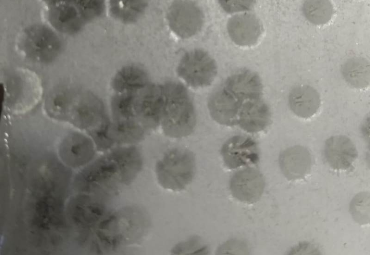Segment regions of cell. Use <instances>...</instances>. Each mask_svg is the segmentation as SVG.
I'll list each match as a JSON object with an SVG mask.
<instances>
[{"mask_svg":"<svg viewBox=\"0 0 370 255\" xmlns=\"http://www.w3.org/2000/svg\"><path fill=\"white\" fill-rule=\"evenodd\" d=\"M167 21L171 31L178 37L186 39L198 34L204 23L202 9L191 0H175L169 6Z\"/></svg>","mask_w":370,"mask_h":255,"instance_id":"8992f818","label":"cell"},{"mask_svg":"<svg viewBox=\"0 0 370 255\" xmlns=\"http://www.w3.org/2000/svg\"><path fill=\"white\" fill-rule=\"evenodd\" d=\"M195 159L188 149L176 147L167 151L157 161L155 173L159 184L173 191L185 189L192 181Z\"/></svg>","mask_w":370,"mask_h":255,"instance_id":"7a4b0ae2","label":"cell"},{"mask_svg":"<svg viewBox=\"0 0 370 255\" xmlns=\"http://www.w3.org/2000/svg\"><path fill=\"white\" fill-rule=\"evenodd\" d=\"M46 3L52 6L60 3L69 1L70 0H43Z\"/></svg>","mask_w":370,"mask_h":255,"instance_id":"d4e9b609","label":"cell"},{"mask_svg":"<svg viewBox=\"0 0 370 255\" xmlns=\"http://www.w3.org/2000/svg\"><path fill=\"white\" fill-rule=\"evenodd\" d=\"M227 34L235 44L250 46L256 44L263 32L259 19L249 11L232 14L226 23Z\"/></svg>","mask_w":370,"mask_h":255,"instance_id":"ba28073f","label":"cell"},{"mask_svg":"<svg viewBox=\"0 0 370 255\" xmlns=\"http://www.w3.org/2000/svg\"><path fill=\"white\" fill-rule=\"evenodd\" d=\"M318 92L312 87L301 85L294 87L288 97L291 111L299 117L307 119L313 116L320 106Z\"/></svg>","mask_w":370,"mask_h":255,"instance_id":"e0dca14e","label":"cell"},{"mask_svg":"<svg viewBox=\"0 0 370 255\" xmlns=\"http://www.w3.org/2000/svg\"><path fill=\"white\" fill-rule=\"evenodd\" d=\"M217 1L224 11L232 15L250 11L253 7L255 0H217Z\"/></svg>","mask_w":370,"mask_h":255,"instance_id":"cb8c5ba5","label":"cell"},{"mask_svg":"<svg viewBox=\"0 0 370 255\" xmlns=\"http://www.w3.org/2000/svg\"><path fill=\"white\" fill-rule=\"evenodd\" d=\"M229 185L235 198L243 202L252 203L261 196L265 181L257 169L248 167L235 172L230 179Z\"/></svg>","mask_w":370,"mask_h":255,"instance_id":"30bf717a","label":"cell"},{"mask_svg":"<svg viewBox=\"0 0 370 255\" xmlns=\"http://www.w3.org/2000/svg\"><path fill=\"white\" fill-rule=\"evenodd\" d=\"M350 208L352 216L357 222L363 224L369 223V193L363 192L356 195L351 202Z\"/></svg>","mask_w":370,"mask_h":255,"instance_id":"603a6c76","label":"cell"},{"mask_svg":"<svg viewBox=\"0 0 370 255\" xmlns=\"http://www.w3.org/2000/svg\"><path fill=\"white\" fill-rule=\"evenodd\" d=\"M244 101L234 95L223 85L211 94L208 109L212 118L225 126L237 124L238 115Z\"/></svg>","mask_w":370,"mask_h":255,"instance_id":"8fae6325","label":"cell"},{"mask_svg":"<svg viewBox=\"0 0 370 255\" xmlns=\"http://www.w3.org/2000/svg\"><path fill=\"white\" fill-rule=\"evenodd\" d=\"M301 9L306 20L316 26L327 24L334 14L331 0H303Z\"/></svg>","mask_w":370,"mask_h":255,"instance_id":"ffe728a7","label":"cell"},{"mask_svg":"<svg viewBox=\"0 0 370 255\" xmlns=\"http://www.w3.org/2000/svg\"><path fill=\"white\" fill-rule=\"evenodd\" d=\"M149 84L146 71L134 64L121 68L115 74L112 86L116 93L137 91Z\"/></svg>","mask_w":370,"mask_h":255,"instance_id":"ac0fdd59","label":"cell"},{"mask_svg":"<svg viewBox=\"0 0 370 255\" xmlns=\"http://www.w3.org/2000/svg\"><path fill=\"white\" fill-rule=\"evenodd\" d=\"M69 1L77 6L84 21L99 17L105 8V0H70Z\"/></svg>","mask_w":370,"mask_h":255,"instance_id":"7402d4cb","label":"cell"},{"mask_svg":"<svg viewBox=\"0 0 370 255\" xmlns=\"http://www.w3.org/2000/svg\"><path fill=\"white\" fill-rule=\"evenodd\" d=\"M324 155L332 168L345 170L350 168L357 159L358 151L350 138L345 135H338L327 139Z\"/></svg>","mask_w":370,"mask_h":255,"instance_id":"7c38bea8","label":"cell"},{"mask_svg":"<svg viewBox=\"0 0 370 255\" xmlns=\"http://www.w3.org/2000/svg\"><path fill=\"white\" fill-rule=\"evenodd\" d=\"M177 72L188 85L198 88L212 83L217 74V67L215 60L207 51L194 49L183 55Z\"/></svg>","mask_w":370,"mask_h":255,"instance_id":"5b68a950","label":"cell"},{"mask_svg":"<svg viewBox=\"0 0 370 255\" xmlns=\"http://www.w3.org/2000/svg\"><path fill=\"white\" fill-rule=\"evenodd\" d=\"M270 119L269 109L261 98L247 99L242 104L237 125L249 132H257L268 126Z\"/></svg>","mask_w":370,"mask_h":255,"instance_id":"5bb4252c","label":"cell"},{"mask_svg":"<svg viewBox=\"0 0 370 255\" xmlns=\"http://www.w3.org/2000/svg\"><path fill=\"white\" fill-rule=\"evenodd\" d=\"M109 4L111 15L124 23L137 20L146 7L144 0H109Z\"/></svg>","mask_w":370,"mask_h":255,"instance_id":"44dd1931","label":"cell"},{"mask_svg":"<svg viewBox=\"0 0 370 255\" xmlns=\"http://www.w3.org/2000/svg\"><path fill=\"white\" fill-rule=\"evenodd\" d=\"M0 87L1 104L5 103L10 110L17 113L30 109L41 94L38 79L33 73L26 70L15 71L4 86L2 84Z\"/></svg>","mask_w":370,"mask_h":255,"instance_id":"3957f363","label":"cell"},{"mask_svg":"<svg viewBox=\"0 0 370 255\" xmlns=\"http://www.w3.org/2000/svg\"><path fill=\"white\" fill-rule=\"evenodd\" d=\"M19 47L29 59L41 63H49L60 53L62 43L58 35L42 24L29 26L23 31Z\"/></svg>","mask_w":370,"mask_h":255,"instance_id":"277c9868","label":"cell"},{"mask_svg":"<svg viewBox=\"0 0 370 255\" xmlns=\"http://www.w3.org/2000/svg\"><path fill=\"white\" fill-rule=\"evenodd\" d=\"M48 17L55 29L68 34L78 32L84 22L77 6L70 1L52 5Z\"/></svg>","mask_w":370,"mask_h":255,"instance_id":"2e32d148","label":"cell"},{"mask_svg":"<svg viewBox=\"0 0 370 255\" xmlns=\"http://www.w3.org/2000/svg\"><path fill=\"white\" fill-rule=\"evenodd\" d=\"M163 100L162 85L149 83L137 92L135 112L140 124L145 130L160 126Z\"/></svg>","mask_w":370,"mask_h":255,"instance_id":"52a82bcc","label":"cell"},{"mask_svg":"<svg viewBox=\"0 0 370 255\" xmlns=\"http://www.w3.org/2000/svg\"><path fill=\"white\" fill-rule=\"evenodd\" d=\"M162 85L163 100L159 126L171 137L189 135L195 126L196 115L188 91L177 81H168Z\"/></svg>","mask_w":370,"mask_h":255,"instance_id":"6da1fadb","label":"cell"},{"mask_svg":"<svg viewBox=\"0 0 370 255\" xmlns=\"http://www.w3.org/2000/svg\"><path fill=\"white\" fill-rule=\"evenodd\" d=\"M223 86L242 100L261 98L262 85L258 75L250 70H242L230 76Z\"/></svg>","mask_w":370,"mask_h":255,"instance_id":"9a60e30c","label":"cell"},{"mask_svg":"<svg viewBox=\"0 0 370 255\" xmlns=\"http://www.w3.org/2000/svg\"><path fill=\"white\" fill-rule=\"evenodd\" d=\"M343 77L351 86L364 89L370 84V63L366 58L355 57L348 59L342 69Z\"/></svg>","mask_w":370,"mask_h":255,"instance_id":"d6986e66","label":"cell"},{"mask_svg":"<svg viewBox=\"0 0 370 255\" xmlns=\"http://www.w3.org/2000/svg\"><path fill=\"white\" fill-rule=\"evenodd\" d=\"M279 162L283 175L288 180H294L304 178L309 172L312 156L306 147L295 145L280 153Z\"/></svg>","mask_w":370,"mask_h":255,"instance_id":"4fadbf2b","label":"cell"},{"mask_svg":"<svg viewBox=\"0 0 370 255\" xmlns=\"http://www.w3.org/2000/svg\"><path fill=\"white\" fill-rule=\"evenodd\" d=\"M224 162L229 168L256 163L259 159L258 147L250 137L234 136L228 139L221 149Z\"/></svg>","mask_w":370,"mask_h":255,"instance_id":"9c48e42d","label":"cell"}]
</instances>
